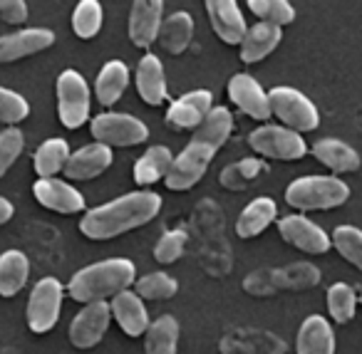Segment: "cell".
I'll list each match as a JSON object with an SVG mask.
<instances>
[{
	"label": "cell",
	"instance_id": "1",
	"mask_svg": "<svg viewBox=\"0 0 362 354\" xmlns=\"http://www.w3.org/2000/svg\"><path fill=\"white\" fill-rule=\"evenodd\" d=\"M161 211V196L154 191H134L119 199L102 203L97 208L87 211L80 220V230L90 240H110L122 233L146 225L156 218Z\"/></svg>",
	"mask_w": 362,
	"mask_h": 354
},
{
	"label": "cell",
	"instance_id": "2",
	"mask_svg": "<svg viewBox=\"0 0 362 354\" xmlns=\"http://www.w3.org/2000/svg\"><path fill=\"white\" fill-rule=\"evenodd\" d=\"M136 283V268L127 258H107L77 270L67 283V293L77 302H102L107 297L132 290Z\"/></svg>",
	"mask_w": 362,
	"mask_h": 354
},
{
	"label": "cell",
	"instance_id": "3",
	"mask_svg": "<svg viewBox=\"0 0 362 354\" xmlns=\"http://www.w3.org/2000/svg\"><path fill=\"white\" fill-rule=\"evenodd\" d=\"M350 199V186L337 176H303L286 189L288 206L298 211L337 208Z\"/></svg>",
	"mask_w": 362,
	"mask_h": 354
},
{
	"label": "cell",
	"instance_id": "4",
	"mask_svg": "<svg viewBox=\"0 0 362 354\" xmlns=\"http://www.w3.org/2000/svg\"><path fill=\"white\" fill-rule=\"evenodd\" d=\"M271 100V112L293 131H313L320 124V114L317 107L308 100L303 92H298L296 87H273L268 92Z\"/></svg>",
	"mask_w": 362,
	"mask_h": 354
},
{
	"label": "cell",
	"instance_id": "5",
	"mask_svg": "<svg viewBox=\"0 0 362 354\" xmlns=\"http://www.w3.org/2000/svg\"><path fill=\"white\" fill-rule=\"evenodd\" d=\"M57 114L62 126L80 129L90 119V87L77 70H65L57 77Z\"/></svg>",
	"mask_w": 362,
	"mask_h": 354
},
{
	"label": "cell",
	"instance_id": "6",
	"mask_svg": "<svg viewBox=\"0 0 362 354\" xmlns=\"http://www.w3.org/2000/svg\"><path fill=\"white\" fill-rule=\"evenodd\" d=\"M248 144L256 154L278 161H298L308 154L305 139L288 126L263 124L248 134Z\"/></svg>",
	"mask_w": 362,
	"mask_h": 354
},
{
	"label": "cell",
	"instance_id": "7",
	"mask_svg": "<svg viewBox=\"0 0 362 354\" xmlns=\"http://www.w3.org/2000/svg\"><path fill=\"white\" fill-rule=\"evenodd\" d=\"M67 290L62 288V283L57 278H42L35 283L28 300V327L35 334H45L60 319V309H62V297H65Z\"/></svg>",
	"mask_w": 362,
	"mask_h": 354
},
{
	"label": "cell",
	"instance_id": "8",
	"mask_svg": "<svg viewBox=\"0 0 362 354\" xmlns=\"http://www.w3.org/2000/svg\"><path fill=\"white\" fill-rule=\"evenodd\" d=\"M90 131L95 141L105 146H134L149 139V129L141 119L119 112H105L90 122Z\"/></svg>",
	"mask_w": 362,
	"mask_h": 354
},
{
	"label": "cell",
	"instance_id": "9",
	"mask_svg": "<svg viewBox=\"0 0 362 354\" xmlns=\"http://www.w3.org/2000/svg\"><path fill=\"white\" fill-rule=\"evenodd\" d=\"M214 154H216V151H214L211 146L192 139L184 146V151H181L179 156H174V164H171L169 174H166V179H164L166 186H169L171 191H187V189H192V186H197L199 181L204 179V174H206Z\"/></svg>",
	"mask_w": 362,
	"mask_h": 354
},
{
	"label": "cell",
	"instance_id": "10",
	"mask_svg": "<svg viewBox=\"0 0 362 354\" xmlns=\"http://www.w3.org/2000/svg\"><path fill=\"white\" fill-rule=\"evenodd\" d=\"M278 233L286 243H291L293 248L303 250V253L310 255H322L330 250L332 238L320 228L317 223H313L310 218L300 213L286 216V218L278 220Z\"/></svg>",
	"mask_w": 362,
	"mask_h": 354
},
{
	"label": "cell",
	"instance_id": "11",
	"mask_svg": "<svg viewBox=\"0 0 362 354\" xmlns=\"http://www.w3.org/2000/svg\"><path fill=\"white\" fill-rule=\"evenodd\" d=\"M112 319V307L110 302H90L72 317L70 322V342L77 349H90L95 344L102 342L107 327Z\"/></svg>",
	"mask_w": 362,
	"mask_h": 354
},
{
	"label": "cell",
	"instance_id": "12",
	"mask_svg": "<svg viewBox=\"0 0 362 354\" xmlns=\"http://www.w3.org/2000/svg\"><path fill=\"white\" fill-rule=\"evenodd\" d=\"M228 97L231 102L248 114L251 119L266 122L268 117H273L271 112V100H268V92L253 80L246 72H236V75L228 80Z\"/></svg>",
	"mask_w": 362,
	"mask_h": 354
},
{
	"label": "cell",
	"instance_id": "13",
	"mask_svg": "<svg viewBox=\"0 0 362 354\" xmlns=\"http://www.w3.org/2000/svg\"><path fill=\"white\" fill-rule=\"evenodd\" d=\"M33 196L40 206L62 216L82 213L85 211V196L60 179H37L33 184Z\"/></svg>",
	"mask_w": 362,
	"mask_h": 354
},
{
	"label": "cell",
	"instance_id": "14",
	"mask_svg": "<svg viewBox=\"0 0 362 354\" xmlns=\"http://www.w3.org/2000/svg\"><path fill=\"white\" fill-rule=\"evenodd\" d=\"M214 110V95L209 90H194L181 95L176 102H171L166 112V122L174 129H199L202 122Z\"/></svg>",
	"mask_w": 362,
	"mask_h": 354
},
{
	"label": "cell",
	"instance_id": "15",
	"mask_svg": "<svg viewBox=\"0 0 362 354\" xmlns=\"http://www.w3.org/2000/svg\"><path fill=\"white\" fill-rule=\"evenodd\" d=\"M204 3H206L209 23L218 40H223L226 45H241L248 28L236 0H204Z\"/></svg>",
	"mask_w": 362,
	"mask_h": 354
},
{
	"label": "cell",
	"instance_id": "16",
	"mask_svg": "<svg viewBox=\"0 0 362 354\" xmlns=\"http://www.w3.org/2000/svg\"><path fill=\"white\" fill-rule=\"evenodd\" d=\"M164 0H134L129 13V40L134 47H146L159 37Z\"/></svg>",
	"mask_w": 362,
	"mask_h": 354
},
{
	"label": "cell",
	"instance_id": "17",
	"mask_svg": "<svg viewBox=\"0 0 362 354\" xmlns=\"http://www.w3.org/2000/svg\"><path fill=\"white\" fill-rule=\"evenodd\" d=\"M55 45V33L47 28H28L0 37V62H16L23 57L37 55Z\"/></svg>",
	"mask_w": 362,
	"mask_h": 354
},
{
	"label": "cell",
	"instance_id": "18",
	"mask_svg": "<svg viewBox=\"0 0 362 354\" xmlns=\"http://www.w3.org/2000/svg\"><path fill=\"white\" fill-rule=\"evenodd\" d=\"M112 307V317L117 319V324L122 327V332L127 337H139V334H146L151 319L149 312H146V305L134 290H124V293L115 295L110 300Z\"/></svg>",
	"mask_w": 362,
	"mask_h": 354
},
{
	"label": "cell",
	"instance_id": "19",
	"mask_svg": "<svg viewBox=\"0 0 362 354\" xmlns=\"http://www.w3.org/2000/svg\"><path fill=\"white\" fill-rule=\"evenodd\" d=\"M112 159H115V154H112L110 146L95 141V144H87L82 149H77L75 154H70L65 166V176L72 181H90L95 176L105 174L112 166Z\"/></svg>",
	"mask_w": 362,
	"mask_h": 354
},
{
	"label": "cell",
	"instance_id": "20",
	"mask_svg": "<svg viewBox=\"0 0 362 354\" xmlns=\"http://www.w3.org/2000/svg\"><path fill=\"white\" fill-rule=\"evenodd\" d=\"M136 92L149 107H159L166 100L164 65L156 55H144L136 65Z\"/></svg>",
	"mask_w": 362,
	"mask_h": 354
},
{
	"label": "cell",
	"instance_id": "21",
	"mask_svg": "<svg viewBox=\"0 0 362 354\" xmlns=\"http://www.w3.org/2000/svg\"><path fill=\"white\" fill-rule=\"evenodd\" d=\"M298 354H335V334L325 317L310 314L298 332Z\"/></svg>",
	"mask_w": 362,
	"mask_h": 354
},
{
	"label": "cell",
	"instance_id": "22",
	"mask_svg": "<svg viewBox=\"0 0 362 354\" xmlns=\"http://www.w3.org/2000/svg\"><path fill=\"white\" fill-rule=\"evenodd\" d=\"M283 33L278 25H271V23H256L253 28H248L246 37L241 42V60L246 65H253V62H261L281 45Z\"/></svg>",
	"mask_w": 362,
	"mask_h": 354
},
{
	"label": "cell",
	"instance_id": "23",
	"mask_svg": "<svg viewBox=\"0 0 362 354\" xmlns=\"http://www.w3.org/2000/svg\"><path fill=\"white\" fill-rule=\"evenodd\" d=\"M313 156L320 164H325L335 174H350L360 169V154L350 144L340 139H320L313 146Z\"/></svg>",
	"mask_w": 362,
	"mask_h": 354
},
{
	"label": "cell",
	"instance_id": "24",
	"mask_svg": "<svg viewBox=\"0 0 362 354\" xmlns=\"http://www.w3.org/2000/svg\"><path fill=\"white\" fill-rule=\"evenodd\" d=\"M276 216H278L276 201L268 199V196L253 199L251 203L241 211V216H238L236 233L241 235V238H256V235H261L263 230L276 220Z\"/></svg>",
	"mask_w": 362,
	"mask_h": 354
},
{
	"label": "cell",
	"instance_id": "25",
	"mask_svg": "<svg viewBox=\"0 0 362 354\" xmlns=\"http://www.w3.org/2000/svg\"><path fill=\"white\" fill-rule=\"evenodd\" d=\"M171 164H174V154H171L169 146H149L134 164L136 186H151L156 181L166 179Z\"/></svg>",
	"mask_w": 362,
	"mask_h": 354
},
{
	"label": "cell",
	"instance_id": "26",
	"mask_svg": "<svg viewBox=\"0 0 362 354\" xmlns=\"http://www.w3.org/2000/svg\"><path fill=\"white\" fill-rule=\"evenodd\" d=\"M30 275V260L23 250H6L0 255V295L13 297L28 283Z\"/></svg>",
	"mask_w": 362,
	"mask_h": 354
},
{
	"label": "cell",
	"instance_id": "27",
	"mask_svg": "<svg viewBox=\"0 0 362 354\" xmlns=\"http://www.w3.org/2000/svg\"><path fill=\"white\" fill-rule=\"evenodd\" d=\"M127 85H129V67L124 65L122 60H110L97 75V102L102 107H112L117 105L122 95H124Z\"/></svg>",
	"mask_w": 362,
	"mask_h": 354
},
{
	"label": "cell",
	"instance_id": "28",
	"mask_svg": "<svg viewBox=\"0 0 362 354\" xmlns=\"http://www.w3.org/2000/svg\"><path fill=\"white\" fill-rule=\"evenodd\" d=\"M192 37H194V18L187 11L174 13V16H169L161 23L159 40L161 47L169 55H181V52L192 45Z\"/></svg>",
	"mask_w": 362,
	"mask_h": 354
},
{
	"label": "cell",
	"instance_id": "29",
	"mask_svg": "<svg viewBox=\"0 0 362 354\" xmlns=\"http://www.w3.org/2000/svg\"><path fill=\"white\" fill-rule=\"evenodd\" d=\"M231 131H233V114L226 110V107H214V110L209 112L206 119L202 122V126L194 129L192 139L202 141V144L211 146L214 151H218L223 144H226Z\"/></svg>",
	"mask_w": 362,
	"mask_h": 354
},
{
	"label": "cell",
	"instance_id": "30",
	"mask_svg": "<svg viewBox=\"0 0 362 354\" xmlns=\"http://www.w3.org/2000/svg\"><path fill=\"white\" fill-rule=\"evenodd\" d=\"M70 154L72 151L65 139H47L37 146L35 156H33V169L40 179H55V174L65 171Z\"/></svg>",
	"mask_w": 362,
	"mask_h": 354
},
{
	"label": "cell",
	"instance_id": "31",
	"mask_svg": "<svg viewBox=\"0 0 362 354\" xmlns=\"http://www.w3.org/2000/svg\"><path fill=\"white\" fill-rule=\"evenodd\" d=\"M179 349V322L171 314H161L146 329V354H176Z\"/></svg>",
	"mask_w": 362,
	"mask_h": 354
},
{
	"label": "cell",
	"instance_id": "32",
	"mask_svg": "<svg viewBox=\"0 0 362 354\" xmlns=\"http://www.w3.org/2000/svg\"><path fill=\"white\" fill-rule=\"evenodd\" d=\"M72 30L80 40H92L102 30V6L100 0H80L72 11Z\"/></svg>",
	"mask_w": 362,
	"mask_h": 354
},
{
	"label": "cell",
	"instance_id": "33",
	"mask_svg": "<svg viewBox=\"0 0 362 354\" xmlns=\"http://www.w3.org/2000/svg\"><path fill=\"white\" fill-rule=\"evenodd\" d=\"M248 8L261 23H271V25H291L296 20V8L288 0H248Z\"/></svg>",
	"mask_w": 362,
	"mask_h": 354
},
{
	"label": "cell",
	"instance_id": "34",
	"mask_svg": "<svg viewBox=\"0 0 362 354\" xmlns=\"http://www.w3.org/2000/svg\"><path fill=\"white\" fill-rule=\"evenodd\" d=\"M355 307H357L355 290L347 283H335L327 288V309H330L335 322H340V324L350 322V319L355 317Z\"/></svg>",
	"mask_w": 362,
	"mask_h": 354
},
{
	"label": "cell",
	"instance_id": "35",
	"mask_svg": "<svg viewBox=\"0 0 362 354\" xmlns=\"http://www.w3.org/2000/svg\"><path fill=\"white\" fill-rule=\"evenodd\" d=\"M176 290H179V283L169 273H149L134 285V293L141 300H169L176 295Z\"/></svg>",
	"mask_w": 362,
	"mask_h": 354
},
{
	"label": "cell",
	"instance_id": "36",
	"mask_svg": "<svg viewBox=\"0 0 362 354\" xmlns=\"http://www.w3.org/2000/svg\"><path fill=\"white\" fill-rule=\"evenodd\" d=\"M332 245L335 250L352 263L355 268L362 270V230L355 225H337L335 233H332Z\"/></svg>",
	"mask_w": 362,
	"mask_h": 354
},
{
	"label": "cell",
	"instance_id": "37",
	"mask_svg": "<svg viewBox=\"0 0 362 354\" xmlns=\"http://www.w3.org/2000/svg\"><path fill=\"white\" fill-rule=\"evenodd\" d=\"M263 171H266V164H263V161L243 159V161H238V164L226 166L221 174V181H223V186H228V189H243V186L251 184L253 179H258Z\"/></svg>",
	"mask_w": 362,
	"mask_h": 354
},
{
	"label": "cell",
	"instance_id": "38",
	"mask_svg": "<svg viewBox=\"0 0 362 354\" xmlns=\"http://www.w3.org/2000/svg\"><path fill=\"white\" fill-rule=\"evenodd\" d=\"M187 240L189 238L184 230H164V235H161L154 245L156 263H161V265L176 263V260L181 258V253H184V248H187Z\"/></svg>",
	"mask_w": 362,
	"mask_h": 354
},
{
	"label": "cell",
	"instance_id": "39",
	"mask_svg": "<svg viewBox=\"0 0 362 354\" xmlns=\"http://www.w3.org/2000/svg\"><path fill=\"white\" fill-rule=\"evenodd\" d=\"M25 146V136L16 126H8L6 131H0V176H6L8 169L18 161Z\"/></svg>",
	"mask_w": 362,
	"mask_h": 354
},
{
	"label": "cell",
	"instance_id": "40",
	"mask_svg": "<svg viewBox=\"0 0 362 354\" xmlns=\"http://www.w3.org/2000/svg\"><path fill=\"white\" fill-rule=\"evenodd\" d=\"M30 114V105L18 92L0 87V124H18Z\"/></svg>",
	"mask_w": 362,
	"mask_h": 354
},
{
	"label": "cell",
	"instance_id": "41",
	"mask_svg": "<svg viewBox=\"0 0 362 354\" xmlns=\"http://www.w3.org/2000/svg\"><path fill=\"white\" fill-rule=\"evenodd\" d=\"M0 20L8 25H23L28 20L25 0H0Z\"/></svg>",
	"mask_w": 362,
	"mask_h": 354
},
{
	"label": "cell",
	"instance_id": "42",
	"mask_svg": "<svg viewBox=\"0 0 362 354\" xmlns=\"http://www.w3.org/2000/svg\"><path fill=\"white\" fill-rule=\"evenodd\" d=\"M13 213H16V208H13V203L8 199H3L0 196V225L8 223V220L13 218Z\"/></svg>",
	"mask_w": 362,
	"mask_h": 354
},
{
	"label": "cell",
	"instance_id": "43",
	"mask_svg": "<svg viewBox=\"0 0 362 354\" xmlns=\"http://www.w3.org/2000/svg\"><path fill=\"white\" fill-rule=\"evenodd\" d=\"M360 302H362V295H360Z\"/></svg>",
	"mask_w": 362,
	"mask_h": 354
}]
</instances>
